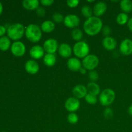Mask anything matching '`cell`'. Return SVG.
<instances>
[{"label":"cell","mask_w":132,"mask_h":132,"mask_svg":"<svg viewBox=\"0 0 132 132\" xmlns=\"http://www.w3.org/2000/svg\"><path fill=\"white\" fill-rule=\"evenodd\" d=\"M103 21L100 18L92 16L86 19L83 24V30L88 36H94L101 32Z\"/></svg>","instance_id":"6da1fadb"},{"label":"cell","mask_w":132,"mask_h":132,"mask_svg":"<svg viewBox=\"0 0 132 132\" xmlns=\"http://www.w3.org/2000/svg\"><path fill=\"white\" fill-rule=\"evenodd\" d=\"M42 32L41 27L37 24L32 23L28 24L25 28L24 35L29 41L32 43H37L42 38Z\"/></svg>","instance_id":"7a4b0ae2"},{"label":"cell","mask_w":132,"mask_h":132,"mask_svg":"<svg viewBox=\"0 0 132 132\" xmlns=\"http://www.w3.org/2000/svg\"><path fill=\"white\" fill-rule=\"evenodd\" d=\"M25 33V28L21 23H16L10 24L7 28L8 37L14 41H18Z\"/></svg>","instance_id":"3957f363"},{"label":"cell","mask_w":132,"mask_h":132,"mask_svg":"<svg viewBox=\"0 0 132 132\" xmlns=\"http://www.w3.org/2000/svg\"><path fill=\"white\" fill-rule=\"evenodd\" d=\"M72 49H73V54L77 58L83 59L89 55L90 52V46L88 44L82 41L76 42L73 45Z\"/></svg>","instance_id":"277c9868"},{"label":"cell","mask_w":132,"mask_h":132,"mask_svg":"<svg viewBox=\"0 0 132 132\" xmlns=\"http://www.w3.org/2000/svg\"><path fill=\"white\" fill-rule=\"evenodd\" d=\"M116 99V93L111 88H106L99 94V101L101 104L104 106H108L114 102Z\"/></svg>","instance_id":"5b68a950"},{"label":"cell","mask_w":132,"mask_h":132,"mask_svg":"<svg viewBox=\"0 0 132 132\" xmlns=\"http://www.w3.org/2000/svg\"><path fill=\"white\" fill-rule=\"evenodd\" d=\"M99 64V59L95 54H89L82 59V67L87 70H94Z\"/></svg>","instance_id":"8992f818"},{"label":"cell","mask_w":132,"mask_h":132,"mask_svg":"<svg viewBox=\"0 0 132 132\" xmlns=\"http://www.w3.org/2000/svg\"><path fill=\"white\" fill-rule=\"evenodd\" d=\"M11 52L15 57H22L26 52L25 45L23 42L19 41H14L10 47Z\"/></svg>","instance_id":"52a82bcc"},{"label":"cell","mask_w":132,"mask_h":132,"mask_svg":"<svg viewBox=\"0 0 132 132\" xmlns=\"http://www.w3.org/2000/svg\"><path fill=\"white\" fill-rule=\"evenodd\" d=\"M64 108L70 113H75L80 108L79 99L75 97H70L64 103Z\"/></svg>","instance_id":"ba28073f"},{"label":"cell","mask_w":132,"mask_h":132,"mask_svg":"<svg viewBox=\"0 0 132 132\" xmlns=\"http://www.w3.org/2000/svg\"><path fill=\"white\" fill-rule=\"evenodd\" d=\"M64 24L69 28H77L80 24V19L77 15L73 14H70L66 15L64 19Z\"/></svg>","instance_id":"9c48e42d"},{"label":"cell","mask_w":132,"mask_h":132,"mask_svg":"<svg viewBox=\"0 0 132 132\" xmlns=\"http://www.w3.org/2000/svg\"><path fill=\"white\" fill-rule=\"evenodd\" d=\"M59 44L57 41L54 38H50L46 39L43 43V47L45 52L46 54H55V52L58 50Z\"/></svg>","instance_id":"30bf717a"},{"label":"cell","mask_w":132,"mask_h":132,"mask_svg":"<svg viewBox=\"0 0 132 132\" xmlns=\"http://www.w3.org/2000/svg\"><path fill=\"white\" fill-rule=\"evenodd\" d=\"M119 50L122 55H131L132 54V40L130 39L122 40L119 45Z\"/></svg>","instance_id":"8fae6325"},{"label":"cell","mask_w":132,"mask_h":132,"mask_svg":"<svg viewBox=\"0 0 132 132\" xmlns=\"http://www.w3.org/2000/svg\"><path fill=\"white\" fill-rule=\"evenodd\" d=\"M26 72L30 75H35L39 70V65L34 59H29L24 64Z\"/></svg>","instance_id":"7c38bea8"},{"label":"cell","mask_w":132,"mask_h":132,"mask_svg":"<svg viewBox=\"0 0 132 132\" xmlns=\"http://www.w3.org/2000/svg\"><path fill=\"white\" fill-rule=\"evenodd\" d=\"M29 54L33 59H40L45 56V50L40 45H34L32 46L29 51Z\"/></svg>","instance_id":"4fadbf2b"},{"label":"cell","mask_w":132,"mask_h":132,"mask_svg":"<svg viewBox=\"0 0 132 132\" xmlns=\"http://www.w3.org/2000/svg\"><path fill=\"white\" fill-rule=\"evenodd\" d=\"M72 93H73V97L77 99H80L82 98H85L88 94L86 86L83 85H76L73 87V90H72Z\"/></svg>","instance_id":"5bb4252c"},{"label":"cell","mask_w":132,"mask_h":132,"mask_svg":"<svg viewBox=\"0 0 132 132\" xmlns=\"http://www.w3.org/2000/svg\"><path fill=\"white\" fill-rule=\"evenodd\" d=\"M73 49L68 43L61 44L58 48L59 54L63 58H70L72 54Z\"/></svg>","instance_id":"9a60e30c"},{"label":"cell","mask_w":132,"mask_h":132,"mask_svg":"<svg viewBox=\"0 0 132 132\" xmlns=\"http://www.w3.org/2000/svg\"><path fill=\"white\" fill-rule=\"evenodd\" d=\"M67 67L73 72H77L82 67V62L77 57H70L67 61Z\"/></svg>","instance_id":"2e32d148"},{"label":"cell","mask_w":132,"mask_h":132,"mask_svg":"<svg viewBox=\"0 0 132 132\" xmlns=\"http://www.w3.org/2000/svg\"><path fill=\"white\" fill-rule=\"evenodd\" d=\"M102 45L106 50L112 51L116 48L117 43L116 39L111 36H108V37H104V38L103 39L102 41Z\"/></svg>","instance_id":"e0dca14e"},{"label":"cell","mask_w":132,"mask_h":132,"mask_svg":"<svg viewBox=\"0 0 132 132\" xmlns=\"http://www.w3.org/2000/svg\"><path fill=\"white\" fill-rule=\"evenodd\" d=\"M107 10V5L103 1H99L97 2L93 8V13L94 16L99 18L102 16Z\"/></svg>","instance_id":"ac0fdd59"},{"label":"cell","mask_w":132,"mask_h":132,"mask_svg":"<svg viewBox=\"0 0 132 132\" xmlns=\"http://www.w3.org/2000/svg\"><path fill=\"white\" fill-rule=\"evenodd\" d=\"M39 3L40 1L38 0H23L22 5L27 10H36L39 6Z\"/></svg>","instance_id":"d6986e66"},{"label":"cell","mask_w":132,"mask_h":132,"mask_svg":"<svg viewBox=\"0 0 132 132\" xmlns=\"http://www.w3.org/2000/svg\"><path fill=\"white\" fill-rule=\"evenodd\" d=\"M55 28V23L51 20L45 21L43 22L41 25V30L45 33H50L54 30Z\"/></svg>","instance_id":"ffe728a7"},{"label":"cell","mask_w":132,"mask_h":132,"mask_svg":"<svg viewBox=\"0 0 132 132\" xmlns=\"http://www.w3.org/2000/svg\"><path fill=\"white\" fill-rule=\"evenodd\" d=\"M88 94L97 96L101 93V88L99 85L95 82H90L86 86Z\"/></svg>","instance_id":"44dd1931"},{"label":"cell","mask_w":132,"mask_h":132,"mask_svg":"<svg viewBox=\"0 0 132 132\" xmlns=\"http://www.w3.org/2000/svg\"><path fill=\"white\" fill-rule=\"evenodd\" d=\"M56 57L54 54H46L43 57V63L48 67H54L56 63Z\"/></svg>","instance_id":"7402d4cb"},{"label":"cell","mask_w":132,"mask_h":132,"mask_svg":"<svg viewBox=\"0 0 132 132\" xmlns=\"http://www.w3.org/2000/svg\"><path fill=\"white\" fill-rule=\"evenodd\" d=\"M120 8L122 12L126 14L132 11V1L130 0H122L120 2Z\"/></svg>","instance_id":"603a6c76"},{"label":"cell","mask_w":132,"mask_h":132,"mask_svg":"<svg viewBox=\"0 0 132 132\" xmlns=\"http://www.w3.org/2000/svg\"><path fill=\"white\" fill-rule=\"evenodd\" d=\"M11 47L10 39L7 36H3L0 37V50L6 51Z\"/></svg>","instance_id":"cb8c5ba5"},{"label":"cell","mask_w":132,"mask_h":132,"mask_svg":"<svg viewBox=\"0 0 132 132\" xmlns=\"http://www.w3.org/2000/svg\"><path fill=\"white\" fill-rule=\"evenodd\" d=\"M128 15L125 12L119 13L116 17V22L119 25H124V24H126V23H128Z\"/></svg>","instance_id":"d4e9b609"},{"label":"cell","mask_w":132,"mask_h":132,"mask_svg":"<svg viewBox=\"0 0 132 132\" xmlns=\"http://www.w3.org/2000/svg\"><path fill=\"white\" fill-rule=\"evenodd\" d=\"M71 36L74 41L79 42L82 39V37H83V33L80 28H76L72 30V32H71Z\"/></svg>","instance_id":"484cf974"},{"label":"cell","mask_w":132,"mask_h":132,"mask_svg":"<svg viewBox=\"0 0 132 132\" xmlns=\"http://www.w3.org/2000/svg\"><path fill=\"white\" fill-rule=\"evenodd\" d=\"M81 12L82 14V15L84 17L88 18H90L91 17H92L93 13V10L92 9V8L90 6H88V5H84L82 8H81Z\"/></svg>","instance_id":"4316f807"},{"label":"cell","mask_w":132,"mask_h":132,"mask_svg":"<svg viewBox=\"0 0 132 132\" xmlns=\"http://www.w3.org/2000/svg\"><path fill=\"white\" fill-rule=\"evenodd\" d=\"M85 99L86 103H88L89 104H92V105L96 104L98 101L97 97L90 94H87V95L85 96Z\"/></svg>","instance_id":"83f0119b"},{"label":"cell","mask_w":132,"mask_h":132,"mask_svg":"<svg viewBox=\"0 0 132 132\" xmlns=\"http://www.w3.org/2000/svg\"><path fill=\"white\" fill-rule=\"evenodd\" d=\"M67 121L70 124L75 125L79 121V117L76 113H70L67 116Z\"/></svg>","instance_id":"f1b7e54d"},{"label":"cell","mask_w":132,"mask_h":132,"mask_svg":"<svg viewBox=\"0 0 132 132\" xmlns=\"http://www.w3.org/2000/svg\"><path fill=\"white\" fill-rule=\"evenodd\" d=\"M64 17L61 13L55 12L52 15V19L54 23H60L64 21Z\"/></svg>","instance_id":"f546056e"},{"label":"cell","mask_w":132,"mask_h":132,"mask_svg":"<svg viewBox=\"0 0 132 132\" xmlns=\"http://www.w3.org/2000/svg\"><path fill=\"white\" fill-rule=\"evenodd\" d=\"M88 77L91 82H95L99 79V74H98L97 72L95 71V70L90 71L88 73Z\"/></svg>","instance_id":"4dcf8cb0"},{"label":"cell","mask_w":132,"mask_h":132,"mask_svg":"<svg viewBox=\"0 0 132 132\" xmlns=\"http://www.w3.org/2000/svg\"><path fill=\"white\" fill-rule=\"evenodd\" d=\"M104 117L107 119H110L113 116V111L110 108H106L103 112Z\"/></svg>","instance_id":"1f68e13d"},{"label":"cell","mask_w":132,"mask_h":132,"mask_svg":"<svg viewBox=\"0 0 132 132\" xmlns=\"http://www.w3.org/2000/svg\"><path fill=\"white\" fill-rule=\"evenodd\" d=\"M80 1L79 0H67V5L69 6L70 8H73L77 7L79 4Z\"/></svg>","instance_id":"d6a6232c"},{"label":"cell","mask_w":132,"mask_h":132,"mask_svg":"<svg viewBox=\"0 0 132 132\" xmlns=\"http://www.w3.org/2000/svg\"><path fill=\"white\" fill-rule=\"evenodd\" d=\"M101 31L103 34L105 36V37H108V36H110V34H111V31L112 30H111V28L110 27V26L105 25L103 27Z\"/></svg>","instance_id":"836d02e7"},{"label":"cell","mask_w":132,"mask_h":132,"mask_svg":"<svg viewBox=\"0 0 132 132\" xmlns=\"http://www.w3.org/2000/svg\"><path fill=\"white\" fill-rule=\"evenodd\" d=\"M36 12L37 15L39 17H44L45 14H46V10H45V9L43 7L39 6L37 9V10H36Z\"/></svg>","instance_id":"e575fe53"},{"label":"cell","mask_w":132,"mask_h":132,"mask_svg":"<svg viewBox=\"0 0 132 132\" xmlns=\"http://www.w3.org/2000/svg\"><path fill=\"white\" fill-rule=\"evenodd\" d=\"M54 3V0H41L40 3L45 6H50Z\"/></svg>","instance_id":"d590c367"},{"label":"cell","mask_w":132,"mask_h":132,"mask_svg":"<svg viewBox=\"0 0 132 132\" xmlns=\"http://www.w3.org/2000/svg\"><path fill=\"white\" fill-rule=\"evenodd\" d=\"M6 31H7V30H6V27L0 24V37H3L6 33Z\"/></svg>","instance_id":"8d00e7d4"},{"label":"cell","mask_w":132,"mask_h":132,"mask_svg":"<svg viewBox=\"0 0 132 132\" xmlns=\"http://www.w3.org/2000/svg\"><path fill=\"white\" fill-rule=\"evenodd\" d=\"M127 25H128V29L132 32V18L129 19L128 21V23H127Z\"/></svg>","instance_id":"74e56055"},{"label":"cell","mask_w":132,"mask_h":132,"mask_svg":"<svg viewBox=\"0 0 132 132\" xmlns=\"http://www.w3.org/2000/svg\"><path fill=\"white\" fill-rule=\"evenodd\" d=\"M86 70H87L85 69V68H84V67H82V68H81V69H80L79 72H80V73H81V74L84 75V74H85V73H86Z\"/></svg>","instance_id":"f35d334b"},{"label":"cell","mask_w":132,"mask_h":132,"mask_svg":"<svg viewBox=\"0 0 132 132\" xmlns=\"http://www.w3.org/2000/svg\"><path fill=\"white\" fill-rule=\"evenodd\" d=\"M128 114L130 116H132V104L129 106L128 109Z\"/></svg>","instance_id":"ab89813d"},{"label":"cell","mask_w":132,"mask_h":132,"mask_svg":"<svg viewBox=\"0 0 132 132\" xmlns=\"http://www.w3.org/2000/svg\"><path fill=\"white\" fill-rule=\"evenodd\" d=\"M3 12V5L1 2H0V15Z\"/></svg>","instance_id":"60d3db41"},{"label":"cell","mask_w":132,"mask_h":132,"mask_svg":"<svg viewBox=\"0 0 132 132\" xmlns=\"http://www.w3.org/2000/svg\"><path fill=\"white\" fill-rule=\"evenodd\" d=\"M87 2H88V3H93V2H94V0H91V1H89V0H87Z\"/></svg>","instance_id":"b9f144b4"},{"label":"cell","mask_w":132,"mask_h":132,"mask_svg":"<svg viewBox=\"0 0 132 132\" xmlns=\"http://www.w3.org/2000/svg\"><path fill=\"white\" fill-rule=\"evenodd\" d=\"M1 132H6V131H1Z\"/></svg>","instance_id":"7bdbcfd3"}]
</instances>
